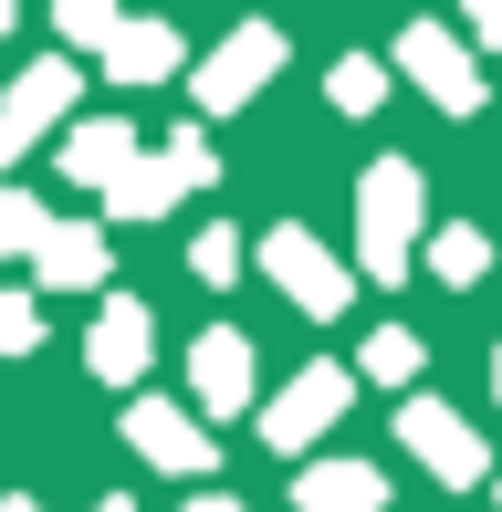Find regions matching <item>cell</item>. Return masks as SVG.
I'll return each mask as SVG.
<instances>
[{"label": "cell", "mask_w": 502, "mask_h": 512, "mask_svg": "<svg viewBox=\"0 0 502 512\" xmlns=\"http://www.w3.org/2000/svg\"><path fill=\"white\" fill-rule=\"evenodd\" d=\"M272 74H283V32H272V21H241V32H231V42H220V53L189 74V95L210 105V115H231V105L262 95Z\"/></svg>", "instance_id": "6"}, {"label": "cell", "mask_w": 502, "mask_h": 512, "mask_svg": "<svg viewBox=\"0 0 502 512\" xmlns=\"http://www.w3.org/2000/svg\"><path fill=\"white\" fill-rule=\"evenodd\" d=\"M356 251H367V283H408L419 262V157H377L356 178Z\"/></svg>", "instance_id": "1"}, {"label": "cell", "mask_w": 502, "mask_h": 512, "mask_svg": "<svg viewBox=\"0 0 502 512\" xmlns=\"http://www.w3.org/2000/svg\"><path fill=\"white\" fill-rule=\"evenodd\" d=\"M126 168H136V126L126 115H74V126H63V178H74V189H116Z\"/></svg>", "instance_id": "12"}, {"label": "cell", "mask_w": 502, "mask_h": 512, "mask_svg": "<svg viewBox=\"0 0 502 512\" xmlns=\"http://www.w3.org/2000/svg\"><path fill=\"white\" fill-rule=\"evenodd\" d=\"M346 408H356V377H346L335 356H314L304 377H283V387L262 398V418H251V429H262V450H314V439H325Z\"/></svg>", "instance_id": "4"}, {"label": "cell", "mask_w": 502, "mask_h": 512, "mask_svg": "<svg viewBox=\"0 0 502 512\" xmlns=\"http://www.w3.org/2000/svg\"><path fill=\"white\" fill-rule=\"evenodd\" d=\"M95 512H136V502H126V492H105V502H95Z\"/></svg>", "instance_id": "26"}, {"label": "cell", "mask_w": 502, "mask_h": 512, "mask_svg": "<svg viewBox=\"0 0 502 512\" xmlns=\"http://www.w3.org/2000/svg\"><path fill=\"white\" fill-rule=\"evenodd\" d=\"M471 42H502V0H482V11H471Z\"/></svg>", "instance_id": "23"}, {"label": "cell", "mask_w": 502, "mask_h": 512, "mask_svg": "<svg viewBox=\"0 0 502 512\" xmlns=\"http://www.w3.org/2000/svg\"><path fill=\"white\" fill-rule=\"evenodd\" d=\"M147 356H157V324H147V304H126V293H116V304L95 314V345H84V366H95L105 387H136V377H147Z\"/></svg>", "instance_id": "13"}, {"label": "cell", "mask_w": 502, "mask_h": 512, "mask_svg": "<svg viewBox=\"0 0 502 512\" xmlns=\"http://www.w3.org/2000/svg\"><path fill=\"white\" fill-rule=\"evenodd\" d=\"M0 512H42V502H32V492H0Z\"/></svg>", "instance_id": "25"}, {"label": "cell", "mask_w": 502, "mask_h": 512, "mask_svg": "<svg viewBox=\"0 0 502 512\" xmlns=\"http://www.w3.org/2000/svg\"><path fill=\"white\" fill-rule=\"evenodd\" d=\"M325 95H335V115H377V105H387V63H377V53H346V63L325 74Z\"/></svg>", "instance_id": "17"}, {"label": "cell", "mask_w": 502, "mask_h": 512, "mask_svg": "<svg viewBox=\"0 0 502 512\" xmlns=\"http://www.w3.org/2000/svg\"><path fill=\"white\" fill-rule=\"evenodd\" d=\"M178 63H189V53H178L168 21H126V32L105 42V84H168Z\"/></svg>", "instance_id": "15"}, {"label": "cell", "mask_w": 502, "mask_h": 512, "mask_svg": "<svg viewBox=\"0 0 502 512\" xmlns=\"http://www.w3.org/2000/svg\"><path fill=\"white\" fill-rule=\"evenodd\" d=\"M429 272H440L450 293H471V283H482V272H492V241H482V230H471V220H450L440 241H429Z\"/></svg>", "instance_id": "16"}, {"label": "cell", "mask_w": 502, "mask_h": 512, "mask_svg": "<svg viewBox=\"0 0 502 512\" xmlns=\"http://www.w3.org/2000/svg\"><path fill=\"white\" fill-rule=\"evenodd\" d=\"M293 512H387V471H367V460H304Z\"/></svg>", "instance_id": "14"}, {"label": "cell", "mask_w": 502, "mask_h": 512, "mask_svg": "<svg viewBox=\"0 0 502 512\" xmlns=\"http://www.w3.org/2000/svg\"><path fill=\"white\" fill-rule=\"evenodd\" d=\"M178 512H251V502H231V492H199V502H178Z\"/></svg>", "instance_id": "24"}, {"label": "cell", "mask_w": 502, "mask_h": 512, "mask_svg": "<svg viewBox=\"0 0 502 512\" xmlns=\"http://www.w3.org/2000/svg\"><path fill=\"white\" fill-rule=\"evenodd\" d=\"M492 387H502V356H492Z\"/></svg>", "instance_id": "28"}, {"label": "cell", "mask_w": 502, "mask_h": 512, "mask_svg": "<svg viewBox=\"0 0 502 512\" xmlns=\"http://www.w3.org/2000/svg\"><path fill=\"white\" fill-rule=\"evenodd\" d=\"M0 42H11V0H0Z\"/></svg>", "instance_id": "27"}, {"label": "cell", "mask_w": 502, "mask_h": 512, "mask_svg": "<svg viewBox=\"0 0 502 512\" xmlns=\"http://www.w3.org/2000/svg\"><path fill=\"white\" fill-rule=\"evenodd\" d=\"M74 95H84V84H74V63H63V53H53V63H21V74L0 84V168H11L42 126H63Z\"/></svg>", "instance_id": "7"}, {"label": "cell", "mask_w": 502, "mask_h": 512, "mask_svg": "<svg viewBox=\"0 0 502 512\" xmlns=\"http://www.w3.org/2000/svg\"><path fill=\"white\" fill-rule=\"evenodd\" d=\"M251 377H262V366H251V335H241V324H210V335L189 345V387H199L210 418H251Z\"/></svg>", "instance_id": "10"}, {"label": "cell", "mask_w": 502, "mask_h": 512, "mask_svg": "<svg viewBox=\"0 0 502 512\" xmlns=\"http://www.w3.org/2000/svg\"><path fill=\"white\" fill-rule=\"evenodd\" d=\"M189 272H199V283H241V230H199V241H189Z\"/></svg>", "instance_id": "21"}, {"label": "cell", "mask_w": 502, "mask_h": 512, "mask_svg": "<svg viewBox=\"0 0 502 512\" xmlns=\"http://www.w3.org/2000/svg\"><path fill=\"white\" fill-rule=\"evenodd\" d=\"M116 32H126V11H116V0H63V42H84V53H105Z\"/></svg>", "instance_id": "19"}, {"label": "cell", "mask_w": 502, "mask_h": 512, "mask_svg": "<svg viewBox=\"0 0 502 512\" xmlns=\"http://www.w3.org/2000/svg\"><path fill=\"white\" fill-rule=\"evenodd\" d=\"M398 439L419 450V471H440V481H482L492 471L482 429H471L461 408H440V398H398Z\"/></svg>", "instance_id": "8"}, {"label": "cell", "mask_w": 502, "mask_h": 512, "mask_svg": "<svg viewBox=\"0 0 502 512\" xmlns=\"http://www.w3.org/2000/svg\"><path fill=\"white\" fill-rule=\"evenodd\" d=\"M116 272V241H105L95 220H42V241H32V283L42 293H84V283H105Z\"/></svg>", "instance_id": "11"}, {"label": "cell", "mask_w": 502, "mask_h": 512, "mask_svg": "<svg viewBox=\"0 0 502 512\" xmlns=\"http://www.w3.org/2000/svg\"><path fill=\"white\" fill-rule=\"evenodd\" d=\"M367 377L377 387H408V377H419V335H408V324H377V335H367Z\"/></svg>", "instance_id": "18"}, {"label": "cell", "mask_w": 502, "mask_h": 512, "mask_svg": "<svg viewBox=\"0 0 502 512\" xmlns=\"http://www.w3.org/2000/svg\"><path fill=\"white\" fill-rule=\"evenodd\" d=\"M251 262H262L272 283H283V304H293V314H314V324H335V314L356 304V272L335 262V251L314 241L304 220H283V230H262V251H251Z\"/></svg>", "instance_id": "2"}, {"label": "cell", "mask_w": 502, "mask_h": 512, "mask_svg": "<svg viewBox=\"0 0 502 512\" xmlns=\"http://www.w3.org/2000/svg\"><path fill=\"white\" fill-rule=\"evenodd\" d=\"M398 74L419 84L440 115H471V105H482V63H471V42L440 32V21H408V32H398Z\"/></svg>", "instance_id": "5"}, {"label": "cell", "mask_w": 502, "mask_h": 512, "mask_svg": "<svg viewBox=\"0 0 502 512\" xmlns=\"http://www.w3.org/2000/svg\"><path fill=\"white\" fill-rule=\"evenodd\" d=\"M32 241H42V199L0 178V262H11V251H32Z\"/></svg>", "instance_id": "20"}, {"label": "cell", "mask_w": 502, "mask_h": 512, "mask_svg": "<svg viewBox=\"0 0 502 512\" xmlns=\"http://www.w3.org/2000/svg\"><path fill=\"white\" fill-rule=\"evenodd\" d=\"M42 345V304L32 293H0V356H32Z\"/></svg>", "instance_id": "22"}, {"label": "cell", "mask_w": 502, "mask_h": 512, "mask_svg": "<svg viewBox=\"0 0 502 512\" xmlns=\"http://www.w3.org/2000/svg\"><path fill=\"white\" fill-rule=\"evenodd\" d=\"M210 178H220V168H210V136L178 126L168 147H136V168L105 189V209H116V220H168V209L189 199V189H210Z\"/></svg>", "instance_id": "3"}, {"label": "cell", "mask_w": 502, "mask_h": 512, "mask_svg": "<svg viewBox=\"0 0 502 512\" xmlns=\"http://www.w3.org/2000/svg\"><path fill=\"white\" fill-rule=\"evenodd\" d=\"M126 439H136V460H157V471H178V481H210V460H220L210 418H189L168 398H136L126 408Z\"/></svg>", "instance_id": "9"}]
</instances>
